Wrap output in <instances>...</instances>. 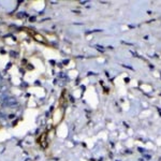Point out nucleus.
<instances>
[{
  "instance_id": "nucleus-1",
  "label": "nucleus",
  "mask_w": 161,
  "mask_h": 161,
  "mask_svg": "<svg viewBox=\"0 0 161 161\" xmlns=\"http://www.w3.org/2000/svg\"><path fill=\"white\" fill-rule=\"evenodd\" d=\"M18 102L17 100L15 99V98H8V99H5V101H3V105L5 107H17Z\"/></svg>"
},
{
  "instance_id": "nucleus-2",
  "label": "nucleus",
  "mask_w": 161,
  "mask_h": 161,
  "mask_svg": "<svg viewBox=\"0 0 161 161\" xmlns=\"http://www.w3.org/2000/svg\"><path fill=\"white\" fill-rule=\"evenodd\" d=\"M2 82V76H1V74H0V83Z\"/></svg>"
}]
</instances>
